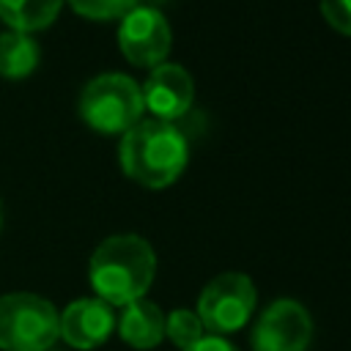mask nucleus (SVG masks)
<instances>
[{"label": "nucleus", "mask_w": 351, "mask_h": 351, "mask_svg": "<svg viewBox=\"0 0 351 351\" xmlns=\"http://www.w3.org/2000/svg\"><path fill=\"white\" fill-rule=\"evenodd\" d=\"M90 285L110 307H126L145 296L156 274V255L137 233H118L104 239L90 255Z\"/></svg>", "instance_id": "obj_1"}, {"label": "nucleus", "mask_w": 351, "mask_h": 351, "mask_svg": "<svg viewBox=\"0 0 351 351\" xmlns=\"http://www.w3.org/2000/svg\"><path fill=\"white\" fill-rule=\"evenodd\" d=\"M118 159L132 181L148 189H162L184 173L189 145L173 123L148 118L137 121L126 134H121Z\"/></svg>", "instance_id": "obj_2"}, {"label": "nucleus", "mask_w": 351, "mask_h": 351, "mask_svg": "<svg viewBox=\"0 0 351 351\" xmlns=\"http://www.w3.org/2000/svg\"><path fill=\"white\" fill-rule=\"evenodd\" d=\"M82 121L99 134H126L137 121H143V90L140 85L118 71L93 77L77 101Z\"/></svg>", "instance_id": "obj_3"}, {"label": "nucleus", "mask_w": 351, "mask_h": 351, "mask_svg": "<svg viewBox=\"0 0 351 351\" xmlns=\"http://www.w3.org/2000/svg\"><path fill=\"white\" fill-rule=\"evenodd\" d=\"M58 310L36 293L0 296V348L47 351L58 340Z\"/></svg>", "instance_id": "obj_4"}, {"label": "nucleus", "mask_w": 351, "mask_h": 351, "mask_svg": "<svg viewBox=\"0 0 351 351\" xmlns=\"http://www.w3.org/2000/svg\"><path fill=\"white\" fill-rule=\"evenodd\" d=\"M258 291L252 280L241 271H222L217 274L197 296V318L203 329L211 335H228L241 329L250 315L255 313Z\"/></svg>", "instance_id": "obj_5"}, {"label": "nucleus", "mask_w": 351, "mask_h": 351, "mask_svg": "<svg viewBox=\"0 0 351 351\" xmlns=\"http://www.w3.org/2000/svg\"><path fill=\"white\" fill-rule=\"evenodd\" d=\"M170 22L159 8L151 5H134L126 16H121L118 27V47L123 58L134 66H159L165 63L170 52Z\"/></svg>", "instance_id": "obj_6"}, {"label": "nucleus", "mask_w": 351, "mask_h": 351, "mask_svg": "<svg viewBox=\"0 0 351 351\" xmlns=\"http://www.w3.org/2000/svg\"><path fill=\"white\" fill-rule=\"evenodd\" d=\"M313 340V318L296 299H274L252 329V351H304Z\"/></svg>", "instance_id": "obj_7"}, {"label": "nucleus", "mask_w": 351, "mask_h": 351, "mask_svg": "<svg viewBox=\"0 0 351 351\" xmlns=\"http://www.w3.org/2000/svg\"><path fill=\"white\" fill-rule=\"evenodd\" d=\"M140 90H143L145 110H151L156 121H167V123L186 115V110L192 107V99H195L192 77L178 63L154 66Z\"/></svg>", "instance_id": "obj_8"}, {"label": "nucleus", "mask_w": 351, "mask_h": 351, "mask_svg": "<svg viewBox=\"0 0 351 351\" xmlns=\"http://www.w3.org/2000/svg\"><path fill=\"white\" fill-rule=\"evenodd\" d=\"M115 329V313L99 296L77 299L58 315V337H63L74 348H96Z\"/></svg>", "instance_id": "obj_9"}, {"label": "nucleus", "mask_w": 351, "mask_h": 351, "mask_svg": "<svg viewBox=\"0 0 351 351\" xmlns=\"http://www.w3.org/2000/svg\"><path fill=\"white\" fill-rule=\"evenodd\" d=\"M115 324L123 343H129L132 348H154L165 337V313L148 299L129 302Z\"/></svg>", "instance_id": "obj_10"}, {"label": "nucleus", "mask_w": 351, "mask_h": 351, "mask_svg": "<svg viewBox=\"0 0 351 351\" xmlns=\"http://www.w3.org/2000/svg\"><path fill=\"white\" fill-rule=\"evenodd\" d=\"M60 5L63 0H0V19L8 30L36 33L58 19Z\"/></svg>", "instance_id": "obj_11"}, {"label": "nucleus", "mask_w": 351, "mask_h": 351, "mask_svg": "<svg viewBox=\"0 0 351 351\" xmlns=\"http://www.w3.org/2000/svg\"><path fill=\"white\" fill-rule=\"evenodd\" d=\"M38 44L30 38V33L5 30L0 33V74L8 80H22L36 71L38 66Z\"/></svg>", "instance_id": "obj_12"}, {"label": "nucleus", "mask_w": 351, "mask_h": 351, "mask_svg": "<svg viewBox=\"0 0 351 351\" xmlns=\"http://www.w3.org/2000/svg\"><path fill=\"white\" fill-rule=\"evenodd\" d=\"M165 337L173 340L181 351L195 346L203 337V324H200L197 313L181 307V310H173L170 315H165Z\"/></svg>", "instance_id": "obj_13"}, {"label": "nucleus", "mask_w": 351, "mask_h": 351, "mask_svg": "<svg viewBox=\"0 0 351 351\" xmlns=\"http://www.w3.org/2000/svg\"><path fill=\"white\" fill-rule=\"evenodd\" d=\"M66 3L80 16L99 19V22H104V19H121V16H126L137 5V0H66Z\"/></svg>", "instance_id": "obj_14"}, {"label": "nucleus", "mask_w": 351, "mask_h": 351, "mask_svg": "<svg viewBox=\"0 0 351 351\" xmlns=\"http://www.w3.org/2000/svg\"><path fill=\"white\" fill-rule=\"evenodd\" d=\"M321 14L343 36H351V0H321Z\"/></svg>", "instance_id": "obj_15"}, {"label": "nucleus", "mask_w": 351, "mask_h": 351, "mask_svg": "<svg viewBox=\"0 0 351 351\" xmlns=\"http://www.w3.org/2000/svg\"><path fill=\"white\" fill-rule=\"evenodd\" d=\"M186 351H239L230 340H225V337H219V335H203L195 346H189Z\"/></svg>", "instance_id": "obj_16"}, {"label": "nucleus", "mask_w": 351, "mask_h": 351, "mask_svg": "<svg viewBox=\"0 0 351 351\" xmlns=\"http://www.w3.org/2000/svg\"><path fill=\"white\" fill-rule=\"evenodd\" d=\"M0 219H3V214H0Z\"/></svg>", "instance_id": "obj_17"}]
</instances>
